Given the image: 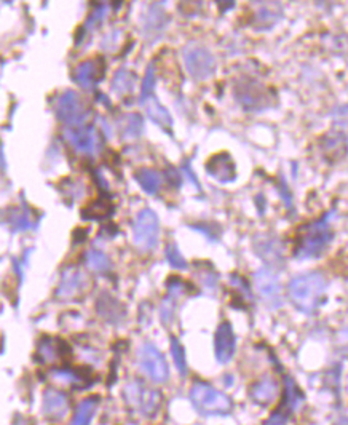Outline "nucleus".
Returning a JSON list of instances; mask_svg holds the SVG:
<instances>
[{
	"label": "nucleus",
	"mask_w": 348,
	"mask_h": 425,
	"mask_svg": "<svg viewBox=\"0 0 348 425\" xmlns=\"http://www.w3.org/2000/svg\"><path fill=\"white\" fill-rule=\"evenodd\" d=\"M142 104L146 106L147 116L151 117V120H153L158 126H162L163 130H167L168 133H171V126H173V119H171L169 112L165 109L162 104H160L157 97L151 96L149 100L142 102Z\"/></svg>",
	"instance_id": "21"
},
{
	"label": "nucleus",
	"mask_w": 348,
	"mask_h": 425,
	"mask_svg": "<svg viewBox=\"0 0 348 425\" xmlns=\"http://www.w3.org/2000/svg\"><path fill=\"white\" fill-rule=\"evenodd\" d=\"M134 180L138 181V184L142 187V191L149 195H157L163 184L162 176H160L158 171L152 168H139L134 173Z\"/></svg>",
	"instance_id": "22"
},
{
	"label": "nucleus",
	"mask_w": 348,
	"mask_h": 425,
	"mask_svg": "<svg viewBox=\"0 0 348 425\" xmlns=\"http://www.w3.org/2000/svg\"><path fill=\"white\" fill-rule=\"evenodd\" d=\"M139 366L144 375L155 384H165L169 379L168 363L165 355L151 342H146L139 349Z\"/></svg>",
	"instance_id": "9"
},
{
	"label": "nucleus",
	"mask_w": 348,
	"mask_h": 425,
	"mask_svg": "<svg viewBox=\"0 0 348 425\" xmlns=\"http://www.w3.org/2000/svg\"><path fill=\"white\" fill-rule=\"evenodd\" d=\"M98 406H99V400L96 398V396H91V398H85L83 401H80L76 410V414H74L69 425H90L91 421H93Z\"/></svg>",
	"instance_id": "24"
},
{
	"label": "nucleus",
	"mask_w": 348,
	"mask_h": 425,
	"mask_svg": "<svg viewBox=\"0 0 348 425\" xmlns=\"http://www.w3.org/2000/svg\"><path fill=\"white\" fill-rule=\"evenodd\" d=\"M87 264L91 271L104 274L111 269V261L109 257H107L104 252L99 250H90L87 255Z\"/></svg>",
	"instance_id": "27"
},
{
	"label": "nucleus",
	"mask_w": 348,
	"mask_h": 425,
	"mask_svg": "<svg viewBox=\"0 0 348 425\" xmlns=\"http://www.w3.org/2000/svg\"><path fill=\"white\" fill-rule=\"evenodd\" d=\"M254 251L262 261L269 264L270 267L279 266L283 262V251L281 243L278 242L275 237H269V235H260L254 240Z\"/></svg>",
	"instance_id": "18"
},
{
	"label": "nucleus",
	"mask_w": 348,
	"mask_h": 425,
	"mask_svg": "<svg viewBox=\"0 0 348 425\" xmlns=\"http://www.w3.org/2000/svg\"><path fill=\"white\" fill-rule=\"evenodd\" d=\"M106 65L102 58H90L77 65L74 71V80L85 90H93L104 77Z\"/></svg>",
	"instance_id": "13"
},
{
	"label": "nucleus",
	"mask_w": 348,
	"mask_h": 425,
	"mask_svg": "<svg viewBox=\"0 0 348 425\" xmlns=\"http://www.w3.org/2000/svg\"><path fill=\"white\" fill-rule=\"evenodd\" d=\"M165 255H167L169 266L176 269V271H184V269H187V261L184 259V256L181 255V251L178 250V246H176L174 243L167 245V248H165Z\"/></svg>",
	"instance_id": "30"
},
{
	"label": "nucleus",
	"mask_w": 348,
	"mask_h": 425,
	"mask_svg": "<svg viewBox=\"0 0 348 425\" xmlns=\"http://www.w3.org/2000/svg\"><path fill=\"white\" fill-rule=\"evenodd\" d=\"M64 352L66 344L55 337H43L37 347V355L42 360V363H55V361L64 357Z\"/></svg>",
	"instance_id": "20"
},
{
	"label": "nucleus",
	"mask_w": 348,
	"mask_h": 425,
	"mask_svg": "<svg viewBox=\"0 0 348 425\" xmlns=\"http://www.w3.org/2000/svg\"><path fill=\"white\" fill-rule=\"evenodd\" d=\"M113 212V205L109 198H96L82 210V217L90 221H101Z\"/></svg>",
	"instance_id": "23"
},
{
	"label": "nucleus",
	"mask_w": 348,
	"mask_h": 425,
	"mask_svg": "<svg viewBox=\"0 0 348 425\" xmlns=\"http://www.w3.org/2000/svg\"><path fill=\"white\" fill-rule=\"evenodd\" d=\"M171 355H173V360H174V365L176 367H178L179 375L182 377L187 376V361H186V352L184 349H182L181 342L176 339L174 336L171 337Z\"/></svg>",
	"instance_id": "29"
},
{
	"label": "nucleus",
	"mask_w": 348,
	"mask_h": 425,
	"mask_svg": "<svg viewBox=\"0 0 348 425\" xmlns=\"http://www.w3.org/2000/svg\"><path fill=\"white\" fill-rule=\"evenodd\" d=\"M182 58H184V66L189 76L195 79L197 82L209 79L216 71L214 56L202 45H187L182 51Z\"/></svg>",
	"instance_id": "7"
},
{
	"label": "nucleus",
	"mask_w": 348,
	"mask_h": 425,
	"mask_svg": "<svg viewBox=\"0 0 348 425\" xmlns=\"http://www.w3.org/2000/svg\"><path fill=\"white\" fill-rule=\"evenodd\" d=\"M334 234L330 229L328 217L316 220L310 224L302 226L298 232L294 243V256L298 259H313L321 256L328 250L329 243L333 242Z\"/></svg>",
	"instance_id": "2"
},
{
	"label": "nucleus",
	"mask_w": 348,
	"mask_h": 425,
	"mask_svg": "<svg viewBox=\"0 0 348 425\" xmlns=\"http://www.w3.org/2000/svg\"><path fill=\"white\" fill-rule=\"evenodd\" d=\"M235 335H233V328L229 321H222L218 326V331L214 335V353L219 363L225 365L232 360L233 353H235Z\"/></svg>",
	"instance_id": "15"
},
{
	"label": "nucleus",
	"mask_w": 348,
	"mask_h": 425,
	"mask_svg": "<svg viewBox=\"0 0 348 425\" xmlns=\"http://www.w3.org/2000/svg\"><path fill=\"white\" fill-rule=\"evenodd\" d=\"M66 137L69 140L72 147L82 154H96L99 149V133L95 126L82 125L66 128Z\"/></svg>",
	"instance_id": "12"
},
{
	"label": "nucleus",
	"mask_w": 348,
	"mask_h": 425,
	"mask_svg": "<svg viewBox=\"0 0 348 425\" xmlns=\"http://www.w3.org/2000/svg\"><path fill=\"white\" fill-rule=\"evenodd\" d=\"M125 401L144 417H152L157 414L160 405H162V395L158 390L146 386L142 381H130L123 389Z\"/></svg>",
	"instance_id": "4"
},
{
	"label": "nucleus",
	"mask_w": 348,
	"mask_h": 425,
	"mask_svg": "<svg viewBox=\"0 0 348 425\" xmlns=\"http://www.w3.org/2000/svg\"><path fill=\"white\" fill-rule=\"evenodd\" d=\"M5 221L10 224V229L15 232L29 231L34 226V221L29 211L25 208H10L5 211Z\"/></svg>",
	"instance_id": "25"
},
{
	"label": "nucleus",
	"mask_w": 348,
	"mask_h": 425,
	"mask_svg": "<svg viewBox=\"0 0 348 425\" xmlns=\"http://www.w3.org/2000/svg\"><path fill=\"white\" fill-rule=\"evenodd\" d=\"M168 181L173 184L174 187H179L181 186V177L178 175V171L176 170H168Z\"/></svg>",
	"instance_id": "34"
},
{
	"label": "nucleus",
	"mask_w": 348,
	"mask_h": 425,
	"mask_svg": "<svg viewBox=\"0 0 348 425\" xmlns=\"http://www.w3.org/2000/svg\"><path fill=\"white\" fill-rule=\"evenodd\" d=\"M51 377L56 379L58 382H64V384H82L83 382V377L77 375L76 371L72 370H53L50 372Z\"/></svg>",
	"instance_id": "32"
},
{
	"label": "nucleus",
	"mask_w": 348,
	"mask_h": 425,
	"mask_svg": "<svg viewBox=\"0 0 348 425\" xmlns=\"http://www.w3.org/2000/svg\"><path fill=\"white\" fill-rule=\"evenodd\" d=\"M328 281L323 274L307 272L289 281L288 297L299 312L305 315L315 313L324 301Z\"/></svg>",
	"instance_id": "1"
},
{
	"label": "nucleus",
	"mask_w": 348,
	"mask_h": 425,
	"mask_svg": "<svg viewBox=\"0 0 348 425\" xmlns=\"http://www.w3.org/2000/svg\"><path fill=\"white\" fill-rule=\"evenodd\" d=\"M55 112L60 122L64 123L67 128L85 125V120L88 117V109L85 107L82 97L76 91H64L56 101Z\"/></svg>",
	"instance_id": "8"
},
{
	"label": "nucleus",
	"mask_w": 348,
	"mask_h": 425,
	"mask_svg": "<svg viewBox=\"0 0 348 425\" xmlns=\"http://www.w3.org/2000/svg\"><path fill=\"white\" fill-rule=\"evenodd\" d=\"M190 401L203 416H225L232 411V401L225 393L204 382H197L190 390Z\"/></svg>",
	"instance_id": "3"
},
{
	"label": "nucleus",
	"mask_w": 348,
	"mask_h": 425,
	"mask_svg": "<svg viewBox=\"0 0 348 425\" xmlns=\"http://www.w3.org/2000/svg\"><path fill=\"white\" fill-rule=\"evenodd\" d=\"M69 398L61 390L48 389L43 393V403H42V412L48 421H61L69 412Z\"/></svg>",
	"instance_id": "16"
},
{
	"label": "nucleus",
	"mask_w": 348,
	"mask_h": 425,
	"mask_svg": "<svg viewBox=\"0 0 348 425\" xmlns=\"http://www.w3.org/2000/svg\"><path fill=\"white\" fill-rule=\"evenodd\" d=\"M347 341H348V336H347Z\"/></svg>",
	"instance_id": "35"
},
{
	"label": "nucleus",
	"mask_w": 348,
	"mask_h": 425,
	"mask_svg": "<svg viewBox=\"0 0 348 425\" xmlns=\"http://www.w3.org/2000/svg\"><path fill=\"white\" fill-rule=\"evenodd\" d=\"M254 281L256 290H258L259 296L267 306L272 309H278L283 306L281 285H279V280L275 272H272L270 269H260V271L254 275Z\"/></svg>",
	"instance_id": "10"
},
{
	"label": "nucleus",
	"mask_w": 348,
	"mask_h": 425,
	"mask_svg": "<svg viewBox=\"0 0 348 425\" xmlns=\"http://www.w3.org/2000/svg\"><path fill=\"white\" fill-rule=\"evenodd\" d=\"M134 87V76L127 69H120L112 80V90L118 91L120 95L130 93Z\"/></svg>",
	"instance_id": "26"
},
{
	"label": "nucleus",
	"mask_w": 348,
	"mask_h": 425,
	"mask_svg": "<svg viewBox=\"0 0 348 425\" xmlns=\"http://www.w3.org/2000/svg\"><path fill=\"white\" fill-rule=\"evenodd\" d=\"M334 122L339 126V133L348 140V107L335 109L334 112Z\"/></svg>",
	"instance_id": "33"
},
{
	"label": "nucleus",
	"mask_w": 348,
	"mask_h": 425,
	"mask_svg": "<svg viewBox=\"0 0 348 425\" xmlns=\"http://www.w3.org/2000/svg\"><path fill=\"white\" fill-rule=\"evenodd\" d=\"M90 280L80 269L71 267L66 269L61 275V281L56 290V297L58 299H74L78 297L82 292L88 288Z\"/></svg>",
	"instance_id": "11"
},
{
	"label": "nucleus",
	"mask_w": 348,
	"mask_h": 425,
	"mask_svg": "<svg viewBox=\"0 0 348 425\" xmlns=\"http://www.w3.org/2000/svg\"><path fill=\"white\" fill-rule=\"evenodd\" d=\"M233 95L244 111L262 112L272 106V93L254 79H239L233 87Z\"/></svg>",
	"instance_id": "5"
},
{
	"label": "nucleus",
	"mask_w": 348,
	"mask_h": 425,
	"mask_svg": "<svg viewBox=\"0 0 348 425\" xmlns=\"http://www.w3.org/2000/svg\"><path fill=\"white\" fill-rule=\"evenodd\" d=\"M302 403V395L299 389L295 387L293 379L286 377V390H284V407L273 412L269 421L264 425H283L288 421V417L294 410H298V406Z\"/></svg>",
	"instance_id": "17"
},
{
	"label": "nucleus",
	"mask_w": 348,
	"mask_h": 425,
	"mask_svg": "<svg viewBox=\"0 0 348 425\" xmlns=\"http://www.w3.org/2000/svg\"><path fill=\"white\" fill-rule=\"evenodd\" d=\"M204 168H207L211 177H214L216 181L222 184L235 181L237 177V166L229 152H219L213 155L204 165Z\"/></svg>",
	"instance_id": "14"
},
{
	"label": "nucleus",
	"mask_w": 348,
	"mask_h": 425,
	"mask_svg": "<svg viewBox=\"0 0 348 425\" xmlns=\"http://www.w3.org/2000/svg\"><path fill=\"white\" fill-rule=\"evenodd\" d=\"M153 85H155V67L152 65L147 69L144 80H142V87H141V102H144L149 100L152 96L153 91Z\"/></svg>",
	"instance_id": "31"
},
{
	"label": "nucleus",
	"mask_w": 348,
	"mask_h": 425,
	"mask_svg": "<svg viewBox=\"0 0 348 425\" xmlns=\"http://www.w3.org/2000/svg\"><path fill=\"white\" fill-rule=\"evenodd\" d=\"M122 131L127 137H138L142 131V119L139 114H128L122 120Z\"/></svg>",
	"instance_id": "28"
},
{
	"label": "nucleus",
	"mask_w": 348,
	"mask_h": 425,
	"mask_svg": "<svg viewBox=\"0 0 348 425\" xmlns=\"http://www.w3.org/2000/svg\"><path fill=\"white\" fill-rule=\"evenodd\" d=\"M279 393V386L275 379L270 376L262 377L251 387V398L259 405H270L277 400Z\"/></svg>",
	"instance_id": "19"
},
{
	"label": "nucleus",
	"mask_w": 348,
	"mask_h": 425,
	"mask_svg": "<svg viewBox=\"0 0 348 425\" xmlns=\"http://www.w3.org/2000/svg\"><path fill=\"white\" fill-rule=\"evenodd\" d=\"M160 221L149 208L141 210L133 221V242L141 251H152L158 245Z\"/></svg>",
	"instance_id": "6"
}]
</instances>
